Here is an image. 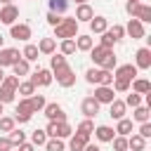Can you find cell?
<instances>
[{
  "label": "cell",
  "mask_w": 151,
  "mask_h": 151,
  "mask_svg": "<svg viewBox=\"0 0 151 151\" xmlns=\"http://www.w3.org/2000/svg\"><path fill=\"white\" fill-rule=\"evenodd\" d=\"M78 21H76V17H71V19H61V24H57L54 26V38H59V40H64V38H76L78 35Z\"/></svg>",
  "instance_id": "cell-1"
},
{
  "label": "cell",
  "mask_w": 151,
  "mask_h": 151,
  "mask_svg": "<svg viewBox=\"0 0 151 151\" xmlns=\"http://www.w3.org/2000/svg\"><path fill=\"white\" fill-rule=\"evenodd\" d=\"M52 78H57V83H59L61 87H73V85H76V73H73V68H71L68 64L54 68V71H52Z\"/></svg>",
  "instance_id": "cell-2"
},
{
  "label": "cell",
  "mask_w": 151,
  "mask_h": 151,
  "mask_svg": "<svg viewBox=\"0 0 151 151\" xmlns=\"http://www.w3.org/2000/svg\"><path fill=\"white\" fill-rule=\"evenodd\" d=\"M31 118H33V109H31V101H28V97H24V99H19V104H17L14 120H17V123H28Z\"/></svg>",
  "instance_id": "cell-3"
},
{
  "label": "cell",
  "mask_w": 151,
  "mask_h": 151,
  "mask_svg": "<svg viewBox=\"0 0 151 151\" xmlns=\"http://www.w3.org/2000/svg\"><path fill=\"white\" fill-rule=\"evenodd\" d=\"M28 80H31L35 87H47V85H52L54 78H52V71H50V68H38Z\"/></svg>",
  "instance_id": "cell-4"
},
{
  "label": "cell",
  "mask_w": 151,
  "mask_h": 151,
  "mask_svg": "<svg viewBox=\"0 0 151 151\" xmlns=\"http://www.w3.org/2000/svg\"><path fill=\"white\" fill-rule=\"evenodd\" d=\"M17 19H19V7H17L14 2L0 7V21H2V24L12 26V24H17Z\"/></svg>",
  "instance_id": "cell-5"
},
{
  "label": "cell",
  "mask_w": 151,
  "mask_h": 151,
  "mask_svg": "<svg viewBox=\"0 0 151 151\" xmlns=\"http://www.w3.org/2000/svg\"><path fill=\"white\" fill-rule=\"evenodd\" d=\"M21 59V52L17 50V47H0V66L5 68V66H12L14 61H19Z\"/></svg>",
  "instance_id": "cell-6"
},
{
  "label": "cell",
  "mask_w": 151,
  "mask_h": 151,
  "mask_svg": "<svg viewBox=\"0 0 151 151\" xmlns=\"http://www.w3.org/2000/svg\"><path fill=\"white\" fill-rule=\"evenodd\" d=\"M113 78H123V80H134L137 78V66L134 64H120L113 68Z\"/></svg>",
  "instance_id": "cell-7"
},
{
  "label": "cell",
  "mask_w": 151,
  "mask_h": 151,
  "mask_svg": "<svg viewBox=\"0 0 151 151\" xmlns=\"http://www.w3.org/2000/svg\"><path fill=\"white\" fill-rule=\"evenodd\" d=\"M92 97H94L99 104H111V101L116 99V94H113V87H111V85H97Z\"/></svg>",
  "instance_id": "cell-8"
},
{
  "label": "cell",
  "mask_w": 151,
  "mask_h": 151,
  "mask_svg": "<svg viewBox=\"0 0 151 151\" xmlns=\"http://www.w3.org/2000/svg\"><path fill=\"white\" fill-rule=\"evenodd\" d=\"M9 35H12L14 40L26 42V40H31V26H28V24H12V26H9Z\"/></svg>",
  "instance_id": "cell-9"
},
{
  "label": "cell",
  "mask_w": 151,
  "mask_h": 151,
  "mask_svg": "<svg viewBox=\"0 0 151 151\" xmlns=\"http://www.w3.org/2000/svg\"><path fill=\"white\" fill-rule=\"evenodd\" d=\"M134 66L142 68V71L151 68V47H139V50H137V54H134Z\"/></svg>",
  "instance_id": "cell-10"
},
{
  "label": "cell",
  "mask_w": 151,
  "mask_h": 151,
  "mask_svg": "<svg viewBox=\"0 0 151 151\" xmlns=\"http://www.w3.org/2000/svg\"><path fill=\"white\" fill-rule=\"evenodd\" d=\"M99 106H101V104H99L94 97H85L83 104H80V111H83L85 118H94V116L99 113Z\"/></svg>",
  "instance_id": "cell-11"
},
{
  "label": "cell",
  "mask_w": 151,
  "mask_h": 151,
  "mask_svg": "<svg viewBox=\"0 0 151 151\" xmlns=\"http://www.w3.org/2000/svg\"><path fill=\"white\" fill-rule=\"evenodd\" d=\"M42 113L47 116V120H66V113H64V109H61L57 101L45 104V106H42Z\"/></svg>",
  "instance_id": "cell-12"
},
{
  "label": "cell",
  "mask_w": 151,
  "mask_h": 151,
  "mask_svg": "<svg viewBox=\"0 0 151 151\" xmlns=\"http://www.w3.org/2000/svg\"><path fill=\"white\" fill-rule=\"evenodd\" d=\"M125 33H127L132 40H139V38H144V24L132 17V19L127 21V26H125Z\"/></svg>",
  "instance_id": "cell-13"
},
{
  "label": "cell",
  "mask_w": 151,
  "mask_h": 151,
  "mask_svg": "<svg viewBox=\"0 0 151 151\" xmlns=\"http://www.w3.org/2000/svg\"><path fill=\"white\" fill-rule=\"evenodd\" d=\"M85 144H90V137H87V134L76 132V134H71V137H68V151H83V149H85Z\"/></svg>",
  "instance_id": "cell-14"
},
{
  "label": "cell",
  "mask_w": 151,
  "mask_h": 151,
  "mask_svg": "<svg viewBox=\"0 0 151 151\" xmlns=\"http://www.w3.org/2000/svg\"><path fill=\"white\" fill-rule=\"evenodd\" d=\"M125 111H127V106H125V101H120V99H113V101L109 104V116H111L113 120L125 118Z\"/></svg>",
  "instance_id": "cell-15"
},
{
  "label": "cell",
  "mask_w": 151,
  "mask_h": 151,
  "mask_svg": "<svg viewBox=\"0 0 151 151\" xmlns=\"http://www.w3.org/2000/svg\"><path fill=\"white\" fill-rule=\"evenodd\" d=\"M109 52H113V50H109V47H104V45H92V50H90V59L99 66L104 59H106V54Z\"/></svg>",
  "instance_id": "cell-16"
},
{
  "label": "cell",
  "mask_w": 151,
  "mask_h": 151,
  "mask_svg": "<svg viewBox=\"0 0 151 151\" xmlns=\"http://www.w3.org/2000/svg\"><path fill=\"white\" fill-rule=\"evenodd\" d=\"M92 17H94V9H92L87 2H83V5L76 7V21H78V24H80V21H90Z\"/></svg>",
  "instance_id": "cell-17"
},
{
  "label": "cell",
  "mask_w": 151,
  "mask_h": 151,
  "mask_svg": "<svg viewBox=\"0 0 151 151\" xmlns=\"http://www.w3.org/2000/svg\"><path fill=\"white\" fill-rule=\"evenodd\" d=\"M87 24H90V31H92V33H97V35H99V33H104V31L109 28L106 17H99V14H97V17H92Z\"/></svg>",
  "instance_id": "cell-18"
},
{
  "label": "cell",
  "mask_w": 151,
  "mask_h": 151,
  "mask_svg": "<svg viewBox=\"0 0 151 151\" xmlns=\"http://www.w3.org/2000/svg\"><path fill=\"white\" fill-rule=\"evenodd\" d=\"M94 137H97L99 142H111V139L116 137V130L109 127V125H97V127H94Z\"/></svg>",
  "instance_id": "cell-19"
},
{
  "label": "cell",
  "mask_w": 151,
  "mask_h": 151,
  "mask_svg": "<svg viewBox=\"0 0 151 151\" xmlns=\"http://www.w3.org/2000/svg\"><path fill=\"white\" fill-rule=\"evenodd\" d=\"M38 52H40V54H47V57L54 54V52H57V40H54V38H42V40L38 42Z\"/></svg>",
  "instance_id": "cell-20"
},
{
  "label": "cell",
  "mask_w": 151,
  "mask_h": 151,
  "mask_svg": "<svg viewBox=\"0 0 151 151\" xmlns=\"http://www.w3.org/2000/svg\"><path fill=\"white\" fill-rule=\"evenodd\" d=\"M130 87H132V92H137V94H149V92H151V83H149L146 78H134V80L130 83Z\"/></svg>",
  "instance_id": "cell-21"
},
{
  "label": "cell",
  "mask_w": 151,
  "mask_h": 151,
  "mask_svg": "<svg viewBox=\"0 0 151 151\" xmlns=\"http://www.w3.org/2000/svg\"><path fill=\"white\" fill-rule=\"evenodd\" d=\"M127 149L130 151H144L146 149V139L142 134H127Z\"/></svg>",
  "instance_id": "cell-22"
},
{
  "label": "cell",
  "mask_w": 151,
  "mask_h": 151,
  "mask_svg": "<svg viewBox=\"0 0 151 151\" xmlns=\"http://www.w3.org/2000/svg\"><path fill=\"white\" fill-rule=\"evenodd\" d=\"M12 71H14V76H17V78L28 76V73H31V61H26V59L21 57L19 61H14V64H12Z\"/></svg>",
  "instance_id": "cell-23"
},
{
  "label": "cell",
  "mask_w": 151,
  "mask_h": 151,
  "mask_svg": "<svg viewBox=\"0 0 151 151\" xmlns=\"http://www.w3.org/2000/svg\"><path fill=\"white\" fill-rule=\"evenodd\" d=\"M76 40V50H80V52H90L92 50V35H76L73 38Z\"/></svg>",
  "instance_id": "cell-24"
},
{
  "label": "cell",
  "mask_w": 151,
  "mask_h": 151,
  "mask_svg": "<svg viewBox=\"0 0 151 151\" xmlns=\"http://www.w3.org/2000/svg\"><path fill=\"white\" fill-rule=\"evenodd\" d=\"M116 134H120V137L132 134V120H130V118H120L118 125H116Z\"/></svg>",
  "instance_id": "cell-25"
},
{
  "label": "cell",
  "mask_w": 151,
  "mask_h": 151,
  "mask_svg": "<svg viewBox=\"0 0 151 151\" xmlns=\"http://www.w3.org/2000/svg\"><path fill=\"white\" fill-rule=\"evenodd\" d=\"M45 151H66V144H64V139H59V137H50V139L45 142Z\"/></svg>",
  "instance_id": "cell-26"
},
{
  "label": "cell",
  "mask_w": 151,
  "mask_h": 151,
  "mask_svg": "<svg viewBox=\"0 0 151 151\" xmlns=\"http://www.w3.org/2000/svg\"><path fill=\"white\" fill-rule=\"evenodd\" d=\"M59 52H61L64 57L73 54V52H76V40H73V38H64V40L59 42Z\"/></svg>",
  "instance_id": "cell-27"
},
{
  "label": "cell",
  "mask_w": 151,
  "mask_h": 151,
  "mask_svg": "<svg viewBox=\"0 0 151 151\" xmlns=\"http://www.w3.org/2000/svg\"><path fill=\"white\" fill-rule=\"evenodd\" d=\"M38 54H40V52H38V45H31V42L21 50V57H24L26 61H38Z\"/></svg>",
  "instance_id": "cell-28"
},
{
  "label": "cell",
  "mask_w": 151,
  "mask_h": 151,
  "mask_svg": "<svg viewBox=\"0 0 151 151\" xmlns=\"http://www.w3.org/2000/svg\"><path fill=\"white\" fill-rule=\"evenodd\" d=\"M132 120H137V123H146L149 120V106H134V111H132Z\"/></svg>",
  "instance_id": "cell-29"
},
{
  "label": "cell",
  "mask_w": 151,
  "mask_h": 151,
  "mask_svg": "<svg viewBox=\"0 0 151 151\" xmlns=\"http://www.w3.org/2000/svg\"><path fill=\"white\" fill-rule=\"evenodd\" d=\"M71 134H73V127H71L66 120H59V123H57V134H54V137L66 139V137H71Z\"/></svg>",
  "instance_id": "cell-30"
},
{
  "label": "cell",
  "mask_w": 151,
  "mask_h": 151,
  "mask_svg": "<svg viewBox=\"0 0 151 151\" xmlns=\"http://www.w3.org/2000/svg\"><path fill=\"white\" fill-rule=\"evenodd\" d=\"M47 139H50V137H47L45 130H33V132H31V144H33V146H45Z\"/></svg>",
  "instance_id": "cell-31"
},
{
  "label": "cell",
  "mask_w": 151,
  "mask_h": 151,
  "mask_svg": "<svg viewBox=\"0 0 151 151\" xmlns=\"http://www.w3.org/2000/svg\"><path fill=\"white\" fill-rule=\"evenodd\" d=\"M17 94H21V97H31V94H35V85H33L31 80H24V83H19Z\"/></svg>",
  "instance_id": "cell-32"
},
{
  "label": "cell",
  "mask_w": 151,
  "mask_h": 151,
  "mask_svg": "<svg viewBox=\"0 0 151 151\" xmlns=\"http://www.w3.org/2000/svg\"><path fill=\"white\" fill-rule=\"evenodd\" d=\"M7 139L12 142V146H19V144H24L26 142V132H21V130H9V134H7Z\"/></svg>",
  "instance_id": "cell-33"
},
{
  "label": "cell",
  "mask_w": 151,
  "mask_h": 151,
  "mask_svg": "<svg viewBox=\"0 0 151 151\" xmlns=\"http://www.w3.org/2000/svg\"><path fill=\"white\" fill-rule=\"evenodd\" d=\"M28 101H31V109H33V113H38V111H42V106L47 104L42 94H31V97H28Z\"/></svg>",
  "instance_id": "cell-34"
},
{
  "label": "cell",
  "mask_w": 151,
  "mask_h": 151,
  "mask_svg": "<svg viewBox=\"0 0 151 151\" xmlns=\"http://www.w3.org/2000/svg\"><path fill=\"white\" fill-rule=\"evenodd\" d=\"M66 9H68V0H50V12L64 14Z\"/></svg>",
  "instance_id": "cell-35"
},
{
  "label": "cell",
  "mask_w": 151,
  "mask_h": 151,
  "mask_svg": "<svg viewBox=\"0 0 151 151\" xmlns=\"http://www.w3.org/2000/svg\"><path fill=\"white\" fill-rule=\"evenodd\" d=\"M116 66H118V59H116V54H113V52H109V54H106V59L99 64V68H104V71H113Z\"/></svg>",
  "instance_id": "cell-36"
},
{
  "label": "cell",
  "mask_w": 151,
  "mask_h": 151,
  "mask_svg": "<svg viewBox=\"0 0 151 151\" xmlns=\"http://www.w3.org/2000/svg\"><path fill=\"white\" fill-rule=\"evenodd\" d=\"M14 125H17L14 116H0V132H9L14 130Z\"/></svg>",
  "instance_id": "cell-37"
},
{
  "label": "cell",
  "mask_w": 151,
  "mask_h": 151,
  "mask_svg": "<svg viewBox=\"0 0 151 151\" xmlns=\"http://www.w3.org/2000/svg\"><path fill=\"white\" fill-rule=\"evenodd\" d=\"M64 64H68V61H66V57H64L61 52H59V54H57V52H54V54H50V68H52V71H54V68H59V66H64Z\"/></svg>",
  "instance_id": "cell-38"
},
{
  "label": "cell",
  "mask_w": 151,
  "mask_h": 151,
  "mask_svg": "<svg viewBox=\"0 0 151 151\" xmlns=\"http://www.w3.org/2000/svg\"><path fill=\"white\" fill-rule=\"evenodd\" d=\"M19 83H21V80H19V78H17L14 73H12V76H5L0 85H2V87H7V90H14V92H17V87H19Z\"/></svg>",
  "instance_id": "cell-39"
},
{
  "label": "cell",
  "mask_w": 151,
  "mask_h": 151,
  "mask_svg": "<svg viewBox=\"0 0 151 151\" xmlns=\"http://www.w3.org/2000/svg\"><path fill=\"white\" fill-rule=\"evenodd\" d=\"M111 87H113V92H130V80H123V78H113Z\"/></svg>",
  "instance_id": "cell-40"
},
{
  "label": "cell",
  "mask_w": 151,
  "mask_h": 151,
  "mask_svg": "<svg viewBox=\"0 0 151 151\" xmlns=\"http://www.w3.org/2000/svg\"><path fill=\"white\" fill-rule=\"evenodd\" d=\"M78 132H80V134H87V137H90V134L94 132V123H92V118H85L83 123H78Z\"/></svg>",
  "instance_id": "cell-41"
},
{
  "label": "cell",
  "mask_w": 151,
  "mask_h": 151,
  "mask_svg": "<svg viewBox=\"0 0 151 151\" xmlns=\"http://www.w3.org/2000/svg\"><path fill=\"white\" fill-rule=\"evenodd\" d=\"M139 7H142L139 0H127V2H125V12H127L130 17H134V19H137V14H139Z\"/></svg>",
  "instance_id": "cell-42"
},
{
  "label": "cell",
  "mask_w": 151,
  "mask_h": 151,
  "mask_svg": "<svg viewBox=\"0 0 151 151\" xmlns=\"http://www.w3.org/2000/svg\"><path fill=\"white\" fill-rule=\"evenodd\" d=\"M111 144H113V151H127V137L116 134V137L111 139Z\"/></svg>",
  "instance_id": "cell-43"
},
{
  "label": "cell",
  "mask_w": 151,
  "mask_h": 151,
  "mask_svg": "<svg viewBox=\"0 0 151 151\" xmlns=\"http://www.w3.org/2000/svg\"><path fill=\"white\" fill-rule=\"evenodd\" d=\"M109 33L113 35V40L118 42V40H123L125 38V26H120V24H113L111 28H109Z\"/></svg>",
  "instance_id": "cell-44"
},
{
  "label": "cell",
  "mask_w": 151,
  "mask_h": 151,
  "mask_svg": "<svg viewBox=\"0 0 151 151\" xmlns=\"http://www.w3.org/2000/svg\"><path fill=\"white\" fill-rule=\"evenodd\" d=\"M99 71H101V68H87V71H85V80H87L90 85H99Z\"/></svg>",
  "instance_id": "cell-45"
},
{
  "label": "cell",
  "mask_w": 151,
  "mask_h": 151,
  "mask_svg": "<svg viewBox=\"0 0 151 151\" xmlns=\"http://www.w3.org/2000/svg\"><path fill=\"white\" fill-rule=\"evenodd\" d=\"M137 19H139L142 24H149V21H151V7H149V5H142V7H139Z\"/></svg>",
  "instance_id": "cell-46"
},
{
  "label": "cell",
  "mask_w": 151,
  "mask_h": 151,
  "mask_svg": "<svg viewBox=\"0 0 151 151\" xmlns=\"http://www.w3.org/2000/svg\"><path fill=\"white\" fill-rule=\"evenodd\" d=\"M101 35V40H99V45H104V47H109V50H113V45H116V40H113V35L109 33V28L104 31V33H99Z\"/></svg>",
  "instance_id": "cell-47"
},
{
  "label": "cell",
  "mask_w": 151,
  "mask_h": 151,
  "mask_svg": "<svg viewBox=\"0 0 151 151\" xmlns=\"http://www.w3.org/2000/svg\"><path fill=\"white\" fill-rule=\"evenodd\" d=\"M14 94H17L14 90H7V87H2V85H0V101H2V104L14 101Z\"/></svg>",
  "instance_id": "cell-48"
},
{
  "label": "cell",
  "mask_w": 151,
  "mask_h": 151,
  "mask_svg": "<svg viewBox=\"0 0 151 151\" xmlns=\"http://www.w3.org/2000/svg\"><path fill=\"white\" fill-rule=\"evenodd\" d=\"M139 104H142V94L130 92V94L125 97V106H132V109H134V106H139Z\"/></svg>",
  "instance_id": "cell-49"
},
{
  "label": "cell",
  "mask_w": 151,
  "mask_h": 151,
  "mask_svg": "<svg viewBox=\"0 0 151 151\" xmlns=\"http://www.w3.org/2000/svg\"><path fill=\"white\" fill-rule=\"evenodd\" d=\"M113 83V71H99V85H111Z\"/></svg>",
  "instance_id": "cell-50"
},
{
  "label": "cell",
  "mask_w": 151,
  "mask_h": 151,
  "mask_svg": "<svg viewBox=\"0 0 151 151\" xmlns=\"http://www.w3.org/2000/svg\"><path fill=\"white\" fill-rule=\"evenodd\" d=\"M137 134H142L144 139H149V137H151V123H149V120H146V123H139V132H137Z\"/></svg>",
  "instance_id": "cell-51"
},
{
  "label": "cell",
  "mask_w": 151,
  "mask_h": 151,
  "mask_svg": "<svg viewBox=\"0 0 151 151\" xmlns=\"http://www.w3.org/2000/svg\"><path fill=\"white\" fill-rule=\"evenodd\" d=\"M45 19H47V24H50L52 28H54L57 24H61V14H54V12H47V17H45Z\"/></svg>",
  "instance_id": "cell-52"
},
{
  "label": "cell",
  "mask_w": 151,
  "mask_h": 151,
  "mask_svg": "<svg viewBox=\"0 0 151 151\" xmlns=\"http://www.w3.org/2000/svg\"><path fill=\"white\" fill-rule=\"evenodd\" d=\"M14 146H12V142L7 139V137H0V151H12Z\"/></svg>",
  "instance_id": "cell-53"
},
{
  "label": "cell",
  "mask_w": 151,
  "mask_h": 151,
  "mask_svg": "<svg viewBox=\"0 0 151 151\" xmlns=\"http://www.w3.org/2000/svg\"><path fill=\"white\" fill-rule=\"evenodd\" d=\"M19 151H35V146L31 142H24V144H19Z\"/></svg>",
  "instance_id": "cell-54"
},
{
  "label": "cell",
  "mask_w": 151,
  "mask_h": 151,
  "mask_svg": "<svg viewBox=\"0 0 151 151\" xmlns=\"http://www.w3.org/2000/svg\"><path fill=\"white\" fill-rule=\"evenodd\" d=\"M83 151H101V149H99V146H94V144H85V149H83Z\"/></svg>",
  "instance_id": "cell-55"
},
{
  "label": "cell",
  "mask_w": 151,
  "mask_h": 151,
  "mask_svg": "<svg viewBox=\"0 0 151 151\" xmlns=\"http://www.w3.org/2000/svg\"><path fill=\"white\" fill-rule=\"evenodd\" d=\"M2 78H5V68L0 66V83H2Z\"/></svg>",
  "instance_id": "cell-56"
},
{
  "label": "cell",
  "mask_w": 151,
  "mask_h": 151,
  "mask_svg": "<svg viewBox=\"0 0 151 151\" xmlns=\"http://www.w3.org/2000/svg\"><path fill=\"white\" fill-rule=\"evenodd\" d=\"M2 113H5V104L0 101V116H2Z\"/></svg>",
  "instance_id": "cell-57"
},
{
  "label": "cell",
  "mask_w": 151,
  "mask_h": 151,
  "mask_svg": "<svg viewBox=\"0 0 151 151\" xmlns=\"http://www.w3.org/2000/svg\"><path fill=\"white\" fill-rule=\"evenodd\" d=\"M0 2H2V5H12V0H0Z\"/></svg>",
  "instance_id": "cell-58"
},
{
  "label": "cell",
  "mask_w": 151,
  "mask_h": 151,
  "mask_svg": "<svg viewBox=\"0 0 151 151\" xmlns=\"http://www.w3.org/2000/svg\"><path fill=\"white\" fill-rule=\"evenodd\" d=\"M83 2H87V0H76V5H83Z\"/></svg>",
  "instance_id": "cell-59"
},
{
  "label": "cell",
  "mask_w": 151,
  "mask_h": 151,
  "mask_svg": "<svg viewBox=\"0 0 151 151\" xmlns=\"http://www.w3.org/2000/svg\"><path fill=\"white\" fill-rule=\"evenodd\" d=\"M2 42H5V38H2V35H0V47H2Z\"/></svg>",
  "instance_id": "cell-60"
},
{
  "label": "cell",
  "mask_w": 151,
  "mask_h": 151,
  "mask_svg": "<svg viewBox=\"0 0 151 151\" xmlns=\"http://www.w3.org/2000/svg\"><path fill=\"white\" fill-rule=\"evenodd\" d=\"M127 151H130V149H127Z\"/></svg>",
  "instance_id": "cell-61"
}]
</instances>
